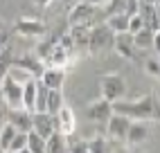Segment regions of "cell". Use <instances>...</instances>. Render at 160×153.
Segmentation results:
<instances>
[{"mask_svg": "<svg viewBox=\"0 0 160 153\" xmlns=\"http://www.w3.org/2000/svg\"><path fill=\"white\" fill-rule=\"evenodd\" d=\"M0 95H2V101L7 108H23V83H18L7 72L0 81Z\"/></svg>", "mask_w": 160, "mask_h": 153, "instance_id": "277c9868", "label": "cell"}, {"mask_svg": "<svg viewBox=\"0 0 160 153\" xmlns=\"http://www.w3.org/2000/svg\"><path fill=\"white\" fill-rule=\"evenodd\" d=\"M34 2H36L38 7H48L50 2H54V0H34Z\"/></svg>", "mask_w": 160, "mask_h": 153, "instance_id": "836d02e7", "label": "cell"}, {"mask_svg": "<svg viewBox=\"0 0 160 153\" xmlns=\"http://www.w3.org/2000/svg\"><path fill=\"white\" fill-rule=\"evenodd\" d=\"M144 72H147V74H151V76H158V74H160L158 59H147V61H144Z\"/></svg>", "mask_w": 160, "mask_h": 153, "instance_id": "4dcf8cb0", "label": "cell"}, {"mask_svg": "<svg viewBox=\"0 0 160 153\" xmlns=\"http://www.w3.org/2000/svg\"><path fill=\"white\" fill-rule=\"evenodd\" d=\"M88 2L92 5V7H102V5H106L108 0H88Z\"/></svg>", "mask_w": 160, "mask_h": 153, "instance_id": "d6a6232c", "label": "cell"}, {"mask_svg": "<svg viewBox=\"0 0 160 153\" xmlns=\"http://www.w3.org/2000/svg\"><path fill=\"white\" fill-rule=\"evenodd\" d=\"M99 9H102L104 18H108V16H117V14H124V16H126V0H108V2L102 5Z\"/></svg>", "mask_w": 160, "mask_h": 153, "instance_id": "603a6c76", "label": "cell"}, {"mask_svg": "<svg viewBox=\"0 0 160 153\" xmlns=\"http://www.w3.org/2000/svg\"><path fill=\"white\" fill-rule=\"evenodd\" d=\"M36 83H38V79H27L25 83H23V108L25 111H29V113H34V101H36Z\"/></svg>", "mask_w": 160, "mask_h": 153, "instance_id": "d6986e66", "label": "cell"}, {"mask_svg": "<svg viewBox=\"0 0 160 153\" xmlns=\"http://www.w3.org/2000/svg\"><path fill=\"white\" fill-rule=\"evenodd\" d=\"M5 153H12V151H5Z\"/></svg>", "mask_w": 160, "mask_h": 153, "instance_id": "f35d334b", "label": "cell"}, {"mask_svg": "<svg viewBox=\"0 0 160 153\" xmlns=\"http://www.w3.org/2000/svg\"><path fill=\"white\" fill-rule=\"evenodd\" d=\"M38 81L45 86L48 90H61L66 83V70L63 68H43Z\"/></svg>", "mask_w": 160, "mask_h": 153, "instance_id": "5bb4252c", "label": "cell"}, {"mask_svg": "<svg viewBox=\"0 0 160 153\" xmlns=\"http://www.w3.org/2000/svg\"><path fill=\"white\" fill-rule=\"evenodd\" d=\"M5 72H7L5 68H0V81H2V76H5Z\"/></svg>", "mask_w": 160, "mask_h": 153, "instance_id": "d590c367", "label": "cell"}, {"mask_svg": "<svg viewBox=\"0 0 160 153\" xmlns=\"http://www.w3.org/2000/svg\"><path fill=\"white\" fill-rule=\"evenodd\" d=\"M111 45H113V32L106 27L104 23L92 25L90 27V34H88V45H86V50H88L90 57L104 52L106 47H111Z\"/></svg>", "mask_w": 160, "mask_h": 153, "instance_id": "3957f363", "label": "cell"}, {"mask_svg": "<svg viewBox=\"0 0 160 153\" xmlns=\"http://www.w3.org/2000/svg\"><path fill=\"white\" fill-rule=\"evenodd\" d=\"M131 36H133L135 50H156L158 52V36H160V32L142 27L140 32H135V34H131Z\"/></svg>", "mask_w": 160, "mask_h": 153, "instance_id": "2e32d148", "label": "cell"}, {"mask_svg": "<svg viewBox=\"0 0 160 153\" xmlns=\"http://www.w3.org/2000/svg\"><path fill=\"white\" fill-rule=\"evenodd\" d=\"M142 2H149V5H158V0H142Z\"/></svg>", "mask_w": 160, "mask_h": 153, "instance_id": "e575fe53", "label": "cell"}, {"mask_svg": "<svg viewBox=\"0 0 160 153\" xmlns=\"http://www.w3.org/2000/svg\"><path fill=\"white\" fill-rule=\"evenodd\" d=\"M32 131L43 140H48L54 133V117L50 113H32Z\"/></svg>", "mask_w": 160, "mask_h": 153, "instance_id": "4fadbf2b", "label": "cell"}, {"mask_svg": "<svg viewBox=\"0 0 160 153\" xmlns=\"http://www.w3.org/2000/svg\"><path fill=\"white\" fill-rule=\"evenodd\" d=\"M97 9L99 7H92L88 0H79L77 5H72V9L68 12V25H77V23H86V25H99L95 23L97 18Z\"/></svg>", "mask_w": 160, "mask_h": 153, "instance_id": "5b68a950", "label": "cell"}, {"mask_svg": "<svg viewBox=\"0 0 160 153\" xmlns=\"http://www.w3.org/2000/svg\"><path fill=\"white\" fill-rule=\"evenodd\" d=\"M99 92L106 101H117V99H124L126 95V79L117 72H106L99 76Z\"/></svg>", "mask_w": 160, "mask_h": 153, "instance_id": "7a4b0ae2", "label": "cell"}, {"mask_svg": "<svg viewBox=\"0 0 160 153\" xmlns=\"http://www.w3.org/2000/svg\"><path fill=\"white\" fill-rule=\"evenodd\" d=\"M52 117H54V131H57V133L66 135V137L74 135V128H77V117H74L72 108H70L68 104H63L59 111H57V115H52Z\"/></svg>", "mask_w": 160, "mask_h": 153, "instance_id": "ba28073f", "label": "cell"}, {"mask_svg": "<svg viewBox=\"0 0 160 153\" xmlns=\"http://www.w3.org/2000/svg\"><path fill=\"white\" fill-rule=\"evenodd\" d=\"M115 153H126V151H115Z\"/></svg>", "mask_w": 160, "mask_h": 153, "instance_id": "74e56055", "label": "cell"}, {"mask_svg": "<svg viewBox=\"0 0 160 153\" xmlns=\"http://www.w3.org/2000/svg\"><path fill=\"white\" fill-rule=\"evenodd\" d=\"M129 124H131L129 117H124V115H120V113H113L108 119H106V135H108V140L124 142V135H126Z\"/></svg>", "mask_w": 160, "mask_h": 153, "instance_id": "8fae6325", "label": "cell"}, {"mask_svg": "<svg viewBox=\"0 0 160 153\" xmlns=\"http://www.w3.org/2000/svg\"><path fill=\"white\" fill-rule=\"evenodd\" d=\"M113 50H115V54L117 57H122V59H126V61H135L138 57H135V45H133V36L129 34V32H120V34H113V45H111Z\"/></svg>", "mask_w": 160, "mask_h": 153, "instance_id": "9c48e42d", "label": "cell"}, {"mask_svg": "<svg viewBox=\"0 0 160 153\" xmlns=\"http://www.w3.org/2000/svg\"><path fill=\"white\" fill-rule=\"evenodd\" d=\"M106 27H108L113 34H120V32H126L129 29V16H124V14H117V16H108L106 18Z\"/></svg>", "mask_w": 160, "mask_h": 153, "instance_id": "7402d4cb", "label": "cell"}, {"mask_svg": "<svg viewBox=\"0 0 160 153\" xmlns=\"http://www.w3.org/2000/svg\"><path fill=\"white\" fill-rule=\"evenodd\" d=\"M5 119L20 133H29L32 131V113L25 111V108H7Z\"/></svg>", "mask_w": 160, "mask_h": 153, "instance_id": "7c38bea8", "label": "cell"}, {"mask_svg": "<svg viewBox=\"0 0 160 153\" xmlns=\"http://www.w3.org/2000/svg\"><path fill=\"white\" fill-rule=\"evenodd\" d=\"M88 153H111V146H108V140L97 135L88 142Z\"/></svg>", "mask_w": 160, "mask_h": 153, "instance_id": "484cf974", "label": "cell"}, {"mask_svg": "<svg viewBox=\"0 0 160 153\" xmlns=\"http://www.w3.org/2000/svg\"><path fill=\"white\" fill-rule=\"evenodd\" d=\"M88 34H90V25L86 23H77V25H68V36L74 43V50H86L88 45Z\"/></svg>", "mask_w": 160, "mask_h": 153, "instance_id": "ac0fdd59", "label": "cell"}, {"mask_svg": "<svg viewBox=\"0 0 160 153\" xmlns=\"http://www.w3.org/2000/svg\"><path fill=\"white\" fill-rule=\"evenodd\" d=\"M14 135H16V128L9 122H5L2 126H0V151H2V153L9 151V144H12Z\"/></svg>", "mask_w": 160, "mask_h": 153, "instance_id": "cb8c5ba5", "label": "cell"}, {"mask_svg": "<svg viewBox=\"0 0 160 153\" xmlns=\"http://www.w3.org/2000/svg\"><path fill=\"white\" fill-rule=\"evenodd\" d=\"M27 149H29V153H45V140L41 135H36L34 131H29L27 133Z\"/></svg>", "mask_w": 160, "mask_h": 153, "instance_id": "d4e9b609", "label": "cell"}, {"mask_svg": "<svg viewBox=\"0 0 160 153\" xmlns=\"http://www.w3.org/2000/svg\"><path fill=\"white\" fill-rule=\"evenodd\" d=\"M25 146H27V133H20V131H16L12 144H9V151H12V153H18L20 149H25Z\"/></svg>", "mask_w": 160, "mask_h": 153, "instance_id": "83f0119b", "label": "cell"}, {"mask_svg": "<svg viewBox=\"0 0 160 153\" xmlns=\"http://www.w3.org/2000/svg\"><path fill=\"white\" fill-rule=\"evenodd\" d=\"M14 34L23 38H43L48 34V25L41 18H20L14 23Z\"/></svg>", "mask_w": 160, "mask_h": 153, "instance_id": "8992f818", "label": "cell"}, {"mask_svg": "<svg viewBox=\"0 0 160 153\" xmlns=\"http://www.w3.org/2000/svg\"><path fill=\"white\" fill-rule=\"evenodd\" d=\"M54 43H57V38H43V41H41L38 45H36L34 54H36V57L41 59V63H43V59H45L48 54H50V50H52V45H54Z\"/></svg>", "mask_w": 160, "mask_h": 153, "instance_id": "4316f807", "label": "cell"}, {"mask_svg": "<svg viewBox=\"0 0 160 153\" xmlns=\"http://www.w3.org/2000/svg\"><path fill=\"white\" fill-rule=\"evenodd\" d=\"M45 153H68V137L54 131L45 140Z\"/></svg>", "mask_w": 160, "mask_h": 153, "instance_id": "ffe728a7", "label": "cell"}, {"mask_svg": "<svg viewBox=\"0 0 160 153\" xmlns=\"http://www.w3.org/2000/svg\"><path fill=\"white\" fill-rule=\"evenodd\" d=\"M86 113H88V117L92 119V122L104 124L106 119L113 115V104H111V101H106L104 97H99V99H95V101L88 104V111H86Z\"/></svg>", "mask_w": 160, "mask_h": 153, "instance_id": "9a60e30c", "label": "cell"}, {"mask_svg": "<svg viewBox=\"0 0 160 153\" xmlns=\"http://www.w3.org/2000/svg\"><path fill=\"white\" fill-rule=\"evenodd\" d=\"M149 124L151 122H142V119H131L129 128H126L124 142L129 146H140L149 140Z\"/></svg>", "mask_w": 160, "mask_h": 153, "instance_id": "30bf717a", "label": "cell"}, {"mask_svg": "<svg viewBox=\"0 0 160 153\" xmlns=\"http://www.w3.org/2000/svg\"><path fill=\"white\" fill-rule=\"evenodd\" d=\"M18 153H29V149H27V146H25V149H20V151H18Z\"/></svg>", "mask_w": 160, "mask_h": 153, "instance_id": "8d00e7d4", "label": "cell"}, {"mask_svg": "<svg viewBox=\"0 0 160 153\" xmlns=\"http://www.w3.org/2000/svg\"><path fill=\"white\" fill-rule=\"evenodd\" d=\"M9 68H18V70L27 72L29 76L38 79L45 65L41 63V59L36 57V54H29V52H25V54H18V57H14L12 61H9Z\"/></svg>", "mask_w": 160, "mask_h": 153, "instance_id": "52a82bcc", "label": "cell"}, {"mask_svg": "<svg viewBox=\"0 0 160 153\" xmlns=\"http://www.w3.org/2000/svg\"><path fill=\"white\" fill-rule=\"evenodd\" d=\"M138 16L142 18V25L147 29L160 32V18H158V5H149L140 0V7H138Z\"/></svg>", "mask_w": 160, "mask_h": 153, "instance_id": "e0dca14e", "label": "cell"}, {"mask_svg": "<svg viewBox=\"0 0 160 153\" xmlns=\"http://www.w3.org/2000/svg\"><path fill=\"white\" fill-rule=\"evenodd\" d=\"M66 104L63 99V92L61 90H48V97H45V113L50 115H57V111Z\"/></svg>", "mask_w": 160, "mask_h": 153, "instance_id": "44dd1931", "label": "cell"}, {"mask_svg": "<svg viewBox=\"0 0 160 153\" xmlns=\"http://www.w3.org/2000/svg\"><path fill=\"white\" fill-rule=\"evenodd\" d=\"M68 153H88V142L86 140H77L68 144Z\"/></svg>", "mask_w": 160, "mask_h": 153, "instance_id": "f1b7e54d", "label": "cell"}, {"mask_svg": "<svg viewBox=\"0 0 160 153\" xmlns=\"http://www.w3.org/2000/svg\"><path fill=\"white\" fill-rule=\"evenodd\" d=\"M142 27H144V25H142V18L138 16V14L129 16V29H126V32H129V34H135V32H140Z\"/></svg>", "mask_w": 160, "mask_h": 153, "instance_id": "f546056e", "label": "cell"}, {"mask_svg": "<svg viewBox=\"0 0 160 153\" xmlns=\"http://www.w3.org/2000/svg\"><path fill=\"white\" fill-rule=\"evenodd\" d=\"M5 115H7V111H5V106H0V126H2L7 119H5Z\"/></svg>", "mask_w": 160, "mask_h": 153, "instance_id": "1f68e13d", "label": "cell"}, {"mask_svg": "<svg viewBox=\"0 0 160 153\" xmlns=\"http://www.w3.org/2000/svg\"><path fill=\"white\" fill-rule=\"evenodd\" d=\"M0 153H2V151H0Z\"/></svg>", "mask_w": 160, "mask_h": 153, "instance_id": "ab89813d", "label": "cell"}, {"mask_svg": "<svg viewBox=\"0 0 160 153\" xmlns=\"http://www.w3.org/2000/svg\"><path fill=\"white\" fill-rule=\"evenodd\" d=\"M113 113H120L129 119H142V122H156L158 119V97L153 92H149L140 99L124 101L117 99L113 101Z\"/></svg>", "mask_w": 160, "mask_h": 153, "instance_id": "6da1fadb", "label": "cell"}]
</instances>
